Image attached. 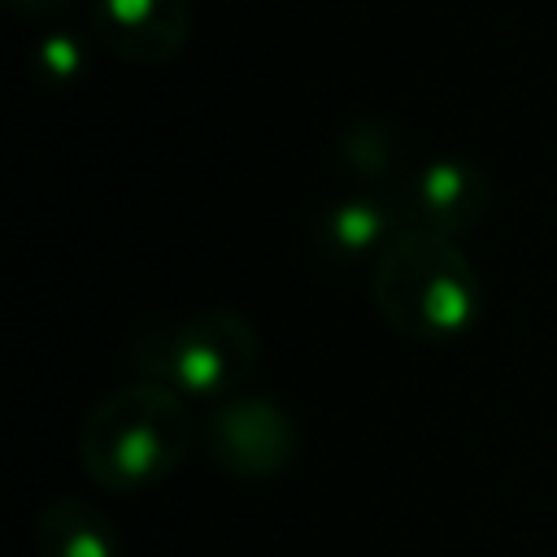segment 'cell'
Segmentation results:
<instances>
[{"mask_svg":"<svg viewBox=\"0 0 557 557\" xmlns=\"http://www.w3.org/2000/svg\"><path fill=\"white\" fill-rule=\"evenodd\" d=\"M370 292L383 322L409 339L444 344L483 313V278L453 235L396 226L370 265Z\"/></svg>","mask_w":557,"mask_h":557,"instance_id":"6da1fadb","label":"cell"},{"mask_svg":"<svg viewBox=\"0 0 557 557\" xmlns=\"http://www.w3.org/2000/svg\"><path fill=\"white\" fill-rule=\"evenodd\" d=\"M200 440L191 400L165 383L135 379L91 405L78 431V461L109 492H139L170 479Z\"/></svg>","mask_w":557,"mask_h":557,"instance_id":"7a4b0ae2","label":"cell"},{"mask_svg":"<svg viewBox=\"0 0 557 557\" xmlns=\"http://www.w3.org/2000/svg\"><path fill=\"white\" fill-rule=\"evenodd\" d=\"M261 339L257 326L235 309H200L174 326L144 331L131 344L135 374L165 383L187 400L218 405L244 387L257 370Z\"/></svg>","mask_w":557,"mask_h":557,"instance_id":"3957f363","label":"cell"},{"mask_svg":"<svg viewBox=\"0 0 557 557\" xmlns=\"http://www.w3.org/2000/svg\"><path fill=\"white\" fill-rule=\"evenodd\" d=\"M200 444L235 479H274L296 461L300 426L278 400L235 392L205 409Z\"/></svg>","mask_w":557,"mask_h":557,"instance_id":"277c9868","label":"cell"},{"mask_svg":"<svg viewBox=\"0 0 557 557\" xmlns=\"http://www.w3.org/2000/svg\"><path fill=\"white\" fill-rule=\"evenodd\" d=\"M487 205H492L487 174L470 157H453V152L422 157L413 174L405 178V187L392 196L400 226H418V231H435L453 239L474 231Z\"/></svg>","mask_w":557,"mask_h":557,"instance_id":"5b68a950","label":"cell"},{"mask_svg":"<svg viewBox=\"0 0 557 557\" xmlns=\"http://www.w3.org/2000/svg\"><path fill=\"white\" fill-rule=\"evenodd\" d=\"M100 39L126 61H170L187 48L191 4L187 0H91Z\"/></svg>","mask_w":557,"mask_h":557,"instance_id":"8992f818","label":"cell"},{"mask_svg":"<svg viewBox=\"0 0 557 557\" xmlns=\"http://www.w3.org/2000/svg\"><path fill=\"white\" fill-rule=\"evenodd\" d=\"M396 226L400 222H396L392 200H383L374 191H339L313 209L309 239L335 265H352V261L374 265V257L383 252V244L392 239Z\"/></svg>","mask_w":557,"mask_h":557,"instance_id":"52a82bcc","label":"cell"},{"mask_svg":"<svg viewBox=\"0 0 557 557\" xmlns=\"http://www.w3.org/2000/svg\"><path fill=\"white\" fill-rule=\"evenodd\" d=\"M335 152H339L344 170L361 183V191H374V187H396L400 191L405 178L418 165L405 148V131L387 117H352L348 126H339Z\"/></svg>","mask_w":557,"mask_h":557,"instance_id":"ba28073f","label":"cell"},{"mask_svg":"<svg viewBox=\"0 0 557 557\" xmlns=\"http://www.w3.org/2000/svg\"><path fill=\"white\" fill-rule=\"evenodd\" d=\"M35 544L44 557H117V527L83 496H57L35 518Z\"/></svg>","mask_w":557,"mask_h":557,"instance_id":"9c48e42d","label":"cell"},{"mask_svg":"<svg viewBox=\"0 0 557 557\" xmlns=\"http://www.w3.org/2000/svg\"><path fill=\"white\" fill-rule=\"evenodd\" d=\"M17 4H22V0H17ZM57 4H61V0H35V13H48V9H57Z\"/></svg>","mask_w":557,"mask_h":557,"instance_id":"30bf717a","label":"cell"}]
</instances>
